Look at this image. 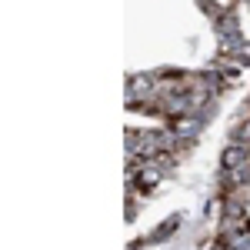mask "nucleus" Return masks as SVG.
<instances>
[{
	"label": "nucleus",
	"instance_id": "f257e3e1",
	"mask_svg": "<svg viewBox=\"0 0 250 250\" xmlns=\"http://www.w3.org/2000/svg\"><path fill=\"white\" fill-rule=\"evenodd\" d=\"M157 180H160V170H157L154 164L140 167V173H137V187H140V190H150V187H157Z\"/></svg>",
	"mask_w": 250,
	"mask_h": 250
},
{
	"label": "nucleus",
	"instance_id": "39448f33",
	"mask_svg": "<svg viewBox=\"0 0 250 250\" xmlns=\"http://www.w3.org/2000/svg\"><path fill=\"white\" fill-rule=\"evenodd\" d=\"M240 137H244V140H250V120L244 124V127H240Z\"/></svg>",
	"mask_w": 250,
	"mask_h": 250
},
{
	"label": "nucleus",
	"instance_id": "20e7f679",
	"mask_svg": "<svg viewBox=\"0 0 250 250\" xmlns=\"http://www.w3.org/2000/svg\"><path fill=\"white\" fill-rule=\"evenodd\" d=\"M204 100H207V90H204V87H190V90H187V104H190V107H200Z\"/></svg>",
	"mask_w": 250,
	"mask_h": 250
},
{
	"label": "nucleus",
	"instance_id": "7ed1b4c3",
	"mask_svg": "<svg viewBox=\"0 0 250 250\" xmlns=\"http://www.w3.org/2000/svg\"><path fill=\"white\" fill-rule=\"evenodd\" d=\"M247 164V150L244 147H230V150H224V167L233 170V167H244Z\"/></svg>",
	"mask_w": 250,
	"mask_h": 250
},
{
	"label": "nucleus",
	"instance_id": "f03ea898",
	"mask_svg": "<svg viewBox=\"0 0 250 250\" xmlns=\"http://www.w3.org/2000/svg\"><path fill=\"white\" fill-rule=\"evenodd\" d=\"M197 127H200V117H180V120H173V124H170L173 137H190Z\"/></svg>",
	"mask_w": 250,
	"mask_h": 250
}]
</instances>
